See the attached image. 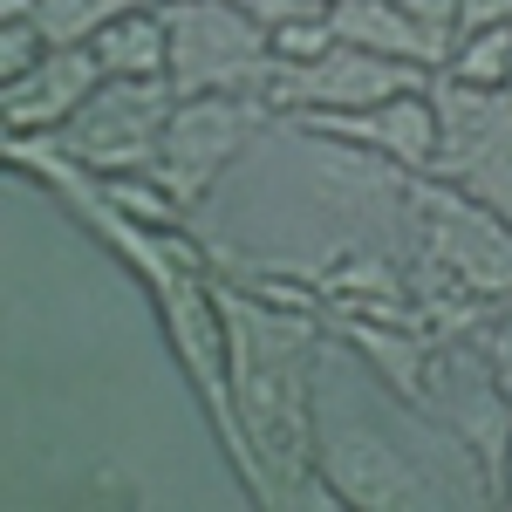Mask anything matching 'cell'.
<instances>
[{
	"instance_id": "obj_13",
	"label": "cell",
	"mask_w": 512,
	"mask_h": 512,
	"mask_svg": "<svg viewBox=\"0 0 512 512\" xmlns=\"http://www.w3.org/2000/svg\"><path fill=\"white\" fill-rule=\"evenodd\" d=\"M328 21H335L342 41H362V48L390 55V62L417 69V76H437L451 62V48H458V28H431V21H417L396 0H335Z\"/></svg>"
},
{
	"instance_id": "obj_6",
	"label": "cell",
	"mask_w": 512,
	"mask_h": 512,
	"mask_svg": "<svg viewBox=\"0 0 512 512\" xmlns=\"http://www.w3.org/2000/svg\"><path fill=\"white\" fill-rule=\"evenodd\" d=\"M171 110H178L171 76H103V89L55 130V144L89 178H137V171H158Z\"/></svg>"
},
{
	"instance_id": "obj_16",
	"label": "cell",
	"mask_w": 512,
	"mask_h": 512,
	"mask_svg": "<svg viewBox=\"0 0 512 512\" xmlns=\"http://www.w3.org/2000/svg\"><path fill=\"white\" fill-rule=\"evenodd\" d=\"M444 76L478 82V89L512 82V28H458V48H451Z\"/></svg>"
},
{
	"instance_id": "obj_7",
	"label": "cell",
	"mask_w": 512,
	"mask_h": 512,
	"mask_svg": "<svg viewBox=\"0 0 512 512\" xmlns=\"http://www.w3.org/2000/svg\"><path fill=\"white\" fill-rule=\"evenodd\" d=\"M171 82L178 96H260L274 69V35L239 0H164Z\"/></svg>"
},
{
	"instance_id": "obj_9",
	"label": "cell",
	"mask_w": 512,
	"mask_h": 512,
	"mask_svg": "<svg viewBox=\"0 0 512 512\" xmlns=\"http://www.w3.org/2000/svg\"><path fill=\"white\" fill-rule=\"evenodd\" d=\"M424 403L472 444L492 472H506V458H512V390H506L499 362H492V349H485L478 335H437L431 342Z\"/></svg>"
},
{
	"instance_id": "obj_19",
	"label": "cell",
	"mask_w": 512,
	"mask_h": 512,
	"mask_svg": "<svg viewBox=\"0 0 512 512\" xmlns=\"http://www.w3.org/2000/svg\"><path fill=\"white\" fill-rule=\"evenodd\" d=\"M41 55H48V35H41L35 14H21V21H0V82H7V76H28Z\"/></svg>"
},
{
	"instance_id": "obj_14",
	"label": "cell",
	"mask_w": 512,
	"mask_h": 512,
	"mask_svg": "<svg viewBox=\"0 0 512 512\" xmlns=\"http://www.w3.org/2000/svg\"><path fill=\"white\" fill-rule=\"evenodd\" d=\"M315 123L342 130V137L369 144V151H383V158L403 164V171H431V164H437V103H431V82L396 89V96L369 103V110H349V117H315Z\"/></svg>"
},
{
	"instance_id": "obj_11",
	"label": "cell",
	"mask_w": 512,
	"mask_h": 512,
	"mask_svg": "<svg viewBox=\"0 0 512 512\" xmlns=\"http://www.w3.org/2000/svg\"><path fill=\"white\" fill-rule=\"evenodd\" d=\"M267 123L260 96H178V110L164 123V151H158V185L185 212L226 178V164L246 151V137Z\"/></svg>"
},
{
	"instance_id": "obj_12",
	"label": "cell",
	"mask_w": 512,
	"mask_h": 512,
	"mask_svg": "<svg viewBox=\"0 0 512 512\" xmlns=\"http://www.w3.org/2000/svg\"><path fill=\"white\" fill-rule=\"evenodd\" d=\"M96 89H103L96 48L89 41H48V55L28 76L0 82V117H7V130H62Z\"/></svg>"
},
{
	"instance_id": "obj_17",
	"label": "cell",
	"mask_w": 512,
	"mask_h": 512,
	"mask_svg": "<svg viewBox=\"0 0 512 512\" xmlns=\"http://www.w3.org/2000/svg\"><path fill=\"white\" fill-rule=\"evenodd\" d=\"M123 0H35V21L48 41H96V28L117 14Z\"/></svg>"
},
{
	"instance_id": "obj_10",
	"label": "cell",
	"mask_w": 512,
	"mask_h": 512,
	"mask_svg": "<svg viewBox=\"0 0 512 512\" xmlns=\"http://www.w3.org/2000/svg\"><path fill=\"white\" fill-rule=\"evenodd\" d=\"M417 82H431V76L335 35V48L315 55V62H274L260 103L280 110V117H349V110H369V103H383L396 89H417Z\"/></svg>"
},
{
	"instance_id": "obj_18",
	"label": "cell",
	"mask_w": 512,
	"mask_h": 512,
	"mask_svg": "<svg viewBox=\"0 0 512 512\" xmlns=\"http://www.w3.org/2000/svg\"><path fill=\"white\" fill-rule=\"evenodd\" d=\"M328 48H335V21L328 14H301V21L274 28V62H315Z\"/></svg>"
},
{
	"instance_id": "obj_20",
	"label": "cell",
	"mask_w": 512,
	"mask_h": 512,
	"mask_svg": "<svg viewBox=\"0 0 512 512\" xmlns=\"http://www.w3.org/2000/svg\"><path fill=\"white\" fill-rule=\"evenodd\" d=\"M239 7H246L267 35H274V28H287V21H301V14H328V0H239Z\"/></svg>"
},
{
	"instance_id": "obj_2",
	"label": "cell",
	"mask_w": 512,
	"mask_h": 512,
	"mask_svg": "<svg viewBox=\"0 0 512 512\" xmlns=\"http://www.w3.org/2000/svg\"><path fill=\"white\" fill-rule=\"evenodd\" d=\"M417 171L315 117H280L246 137L226 178L185 212L205 267L239 287H328L349 260L410 253Z\"/></svg>"
},
{
	"instance_id": "obj_21",
	"label": "cell",
	"mask_w": 512,
	"mask_h": 512,
	"mask_svg": "<svg viewBox=\"0 0 512 512\" xmlns=\"http://www.w3.org/2000/svg\"><path fill=\"white\" fill-rule=\"evenodd\" d=\"M458 28H512V0H465Z\"/></svg>"
},
{
	"instance_id": "obj_15",
	"label": "cell",
	"mask_w": 512,
	"mask_h": 512,
	"mask_svg": "<svg viewBox=\"0 0 512 512\" xmlns=\"http://www.w3.org/2000/svg\"><path fill=\"white\" fill-rule=\"evenodd\" d=\"M96 62L103 76H171V28L164 0H123L117 14L96 28Z\"/></svg>"
},
{
	"instance_id": "obj_8",
	"label": "cell",
	"mask_w": 512,
	"mask_h": 512,
	"mask_svg": "<svg viewBox=\"0 0 512 512\" xmlns=\"http://www.w3.org/2000/svg\"><path fill=\"white\" fill-rule=\"evenodd\" d=\"M437 103V178H451L458 192L512 219V82L478 89L437 69L431 76Z\"/></svg>"
},
{
	"instance_id": "obj_3",
	"label": "cell",
	"mask_w": 512,
	"mask_h": 512,
	"mask_svg": "<svg viewBox=\"0 0 512 512\" xmlns=\"http://www.w3.org/2000/svg\"><path fill=\"white\" fill-rule=\"evenodd\" d=\"M315 472L335 512H478L506 506L499 472L437 417L396 390L349 335H321L315 355Z\"/></svg>"
},
{
	"instance_id": "obj_4",
	"label": "cell",
	"mask_w": 512,
	"mask_h": 512,
	"mask_svg": "<svg viewBox=\"0 0 512 512\" xmlns=\"http://www.w3.org/2000/svg\"><path fill=\"white\" fill-rule=\"evenodd\" d=\"M219 301L233 335V451L253 499L274 512L335 506L315 472V355L328 315L239 280H219Z\"/></svg>"
},
{
	"instance_id": "obj_23",
	"label": "cell",
	"mask_w": 512,
	"mask_h": 512,
	"mask_svg": "<svg viewBox=\"0 0 512 512\" xmlns=\"http://www.w3.org/2000/svg\"><path fill=\"white\" fill-rule=\"evenodd\" d=\"M328 7H335V0H328Z\"/></svg>"
},
{
	"instance_id": "obj_1",
	"label": "cell",
	"mask_w": 512,
	"mask_h": 512,
	"mask_svg": "<svg viewBox=\"0 0 512 512\" xmlns=\"http://www.w3.org/2000/svg\"><path fill=\"white\" fill-rule=\"evenodd\" d=\"M7 335H28L7 342V512L260 506L212 396L171 342L151 274L110 233H82L76 315H41L7 287Z\"/></svg>"
},
{
	"instance_id": "obj_22",
	"label": "cell",
	"mask_w": 512,
	"mask_h": 512,
	"mask_svg": "<svg viewBox=\"0 0 512 512\" xmlns=\"http://www.w3.org/2000/svg\"><path fill=\"white\" fill-rule=\"evenodd\" d=\"M396 7H410V14L431 21V28H458V14H465V0H396Z\"/></svg>"
},
{
	"instance_id": "obj_5",
	"label": "cell",
	"mask_w": 512,
	"mask_h": 512,
	"mask_svg": "<svg viewBox=\"0 0 512 512\" xmlns=\"http://www.w3.org/2000/svg\"><path fill=\"white\" fill-rule=\"evenodd\" d=\"M403 267L431 335H472L485 308L512 294V219L458 192L451 178L417 171Z\"/></svg>"
}]
</instances>
